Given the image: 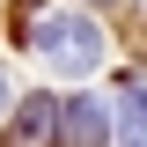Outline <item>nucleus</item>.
Wrapping results in <instances>:
<instances>
[{
  "label": "nucleus",
  "mask_w": 147,
  "mask_h": 147,
  "mask_svg": "<svg viewBox=\"0 0 147 147\" xmlns=\"http://www.w3.org/2000/svg\"><path fill=\"white\" fill-rule=\"evenodd\" d=\"M0 103H7V74H0Z\"/></svg>",
  "instance_id": "5"
},
{
  "label": "nucleus",
  "mask_w": 147,
  "mask_h": 147,
  "mask_svg": "<svg viewBox=\"0 0 147 147\" xmlns=\"http://www.w3.org/2000/svg\"><path fill=\"white\" fill-rule=\"evenodd\" d=\"M59 125H66V147H103V125H110V110L96 103V96H74Z\"/></svg>",
  "instance_id": "2"
},
{
  "label": "nucleus",
  "mask_w": 147,
  "mask_h": 147,
  "mask_svg": "<svg viewBox=\"0 0 147 147\" xmlns=\"http://www.w3.org/2000/svg\"><path fill=\"white\" fill-rule=\"evenodd\" d=\"M118 118H125V132H147V88H140V81L118 88Z\"/></svg>",
  "instance_id": "4"
},
{
  "label": "nucleus",
  "mask_w": 147,
  "mask_h": 147,
  "mask_svg": "<svg viewBox=\"0 0 147 147\" xmlns=\"http://www.w3.org/2000/svg\"><path fill=\"white\" fill-rule=\"evenodd\" d=\"M52 125H59V103H52V96H30V103L15 110L7 147H44V140H52Z\"/></svg>",
  "instance_id": "3"
},
{
  "label": "nucleus",
  "mask_w": 147,
  "mask_h": 147,
  "mask_svg": "<svg viewBox=\"0 0 147 147\" xmlns=\"http://www.w3.org/2000/svg\"><path fill=\"white\" fill-rule=\"evenodd\" d=\"M30 44L44 52V66L52 74H96L103 66V30H96L88 15H37V30H30Z\"/></svg>",
  "instance_id": "1"
},
{
  "label": "nucleus",
  "mask_w": 147,
  "mask_h": 147,
  "mask_svg": "<svg viewBox=\"0 0 147 147\" xmlns=\"http://www.w3.org/2000/svg\"><path fill=\"white\" fill-rule=\"evenodd\" d=\"M125 147H147V140H125Z\"/></svg>",
  "instance_id": "6"
}]
</instances>
